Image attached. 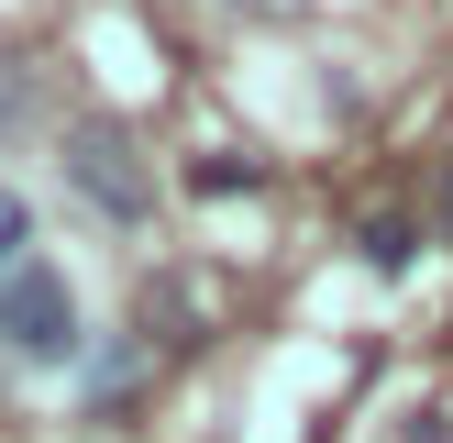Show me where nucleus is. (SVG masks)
I'll return each mask as SVG.
<instances>
[{
	"mask_svg": "<svg viewBox=\"0 0 453 443\" xmlns=\"http://www.w3.org/2000/svg\"><path fill=\"white\" fill-rule=\"evenodd\" d=\"M0 344H12L22 366H78V288L44 255H22L12 277H0Z\"/></svg>",
	"mask_w": 453,
	"mask_h": 443,
	"instance_id": "nucleus-1",
	"label": "nucleus"
},
{
	"mask_svg": "<svg viewBox=\"0 0 453 443\" xmlns=\"http://www.w3.org/2000/svg\"><path fill=\"white\" fill-rule=\"evenodd\" d=\"M66 177H78V199L111 211V222H144L155 211V177H144V155H133L122 122H78V133H66Z\"/></svg>",
	"mask_w": 453,
	"mask_h": 443,
	"instance_id": "nucleus-2",
	"label": "nucleus"
},
{
	"mask_svg": "<svg viewBox=\"0 0 453 443\" xmlns=\"http://www.w3.org/2000/svg\"><path fill=\"white\" fill-rule=\"evenodd\" d=\"M255 177H265L255 155H199V167H188V189H199V199H233V189H255Z\"/></svg>",
	"mask_w": 453,
	"mask_h": 443,
	"instance_id": "nucleus-3",
	"label": "nucleus"
},
{
	"mask_svg": "<svg viewBox=\"0 0 453 443\" xmlns=\"http://www.w3.org/2000/svg\"><path fill=\"white\" fill-rule=\"evenodd\" d=\"M410 255H420V233H410V222H365V266H376V277H398Z\"/></svg>",
	"mask_w": 453,
	"mask_h": 443,
	"instance_id": "nucleus-4",
	"label": "nucleus"
},
{
	"mask_svg": "<svg viewBox=\"0 0 453 443\" xmlns=\"http://www.w3.org/2000/svg\"><path fill=\"white\" fill-rule=\"evenodd\" d=\"M22 255H34V211H22V199L12 189H0V277H12V266Z\"/></svg>",
	"mask_w": 453,
	"mask_h": 443,
	"instance_id": "nucleus-5",
	"label": "nucleus"
},
{
	"mask_svg": "<svg viewBox=\"0 0 453 443\" xmlns=\"http://www.w3.org/2000/svg\"><path fill=\"white\" fill-rule=\"evenodd\" d=\"M22 111H34V89H22V56H0V133H12Z\"/></svg>",
	"mask_w": 453,
	"mask_h": 443,
	"instance_id": "nucleus-6",
	"label": "nucleus"
},
{
	"mask_svg": "<svg viewBox=\"0 0 453 443\" xmlns=\"http://www.w3.org/2000/svg\"><path fill=\"white\" fill-rule=\"evenodd\" d=\"M410 443H453V410H420V432Z\"/></svg>",
	"mask_w": 453,
	"mask_h": 443,
	"instance_id": "nucleus-7",
	"label": "nucleus"
},
{
	"mask_svg": "<svg viewBox=\"0 0 453 443\" xmlns=\"http://www.w3.org/2000/svg\"><path fill=\"white\" fill-rule=\"evenodd\" d=\"M442 211H453V177H442Z\"/></svg>",
	"mask_w": 453,
	"mask_h": 443,
	"instance_id": "nucleus-8",
	"label": "nucleus"
}]
</instances>
